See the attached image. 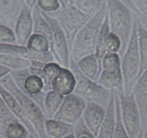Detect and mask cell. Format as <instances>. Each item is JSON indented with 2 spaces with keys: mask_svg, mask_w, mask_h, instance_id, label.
Here are the masks:
<instances>
[{
  "mask_svg": "<svg viewBox=\"0 0 147 138\" xmlns=\"http://www.w3.org/2000/svg\"><path fill=\"white\" fill-rule=\"evenodd\" d=\"M48 14L54 17L59 22L67 38L70 50L77 33L91 18L70 3L67 6L61 7L55 12Z\"/></svg>",
  "mask_w": 147,
  "mask_h": 138,
  "instance_id": "6",
  "label": "cell"
},
{
  "mask_svg": "<svg viewBox=\"0 0 147 138\" xmlns=\"http://www.w3.org/2000/svg\"><path fill=\"white\" fill-rule=\"evenodd\" d=\"M42 12L51 28L52 42L51 52L53 54L56 62L63 67L69 68L71 58L70 49L66 35L54 17L43 11Z\"/></svg>",
  "mask_w": 147,
  "mask_h": 138,
  "instance_id": "10",
  "label": "cell"
},
{
  "mask_svg": "<svg viewBox=\"0 0 147 138\" xmlns=\"http://www.w3.org/2000/svg\"><path fill=\"white\" fill-rule=\"evenodd\" d=\"M119 97L121 116L123 124L129 138H138L142 132L139 110L134 95H125L118 92Z\"/></svg>",
  "mask_w": 147,
  "mask_h": 138,
  "instance_id": "9",
  "label": "cell"
},
{
  "mask_svg": "<svg viewBox=\"0 0 147 138\" xmlns=\"http://www.w3.org/2000/svg\"><path fill=\"white\" fill-rule=\"evenodd\" d=\"M69 3L92 17L106 7L107 0H69Z\"/></svg>",
  "mask_w": 147,
  "mask_h": 138,
  "instance_id": "24",
  "label": "cell"
},
{
  "mask_svg": "<svg viewBox=\"0 0 147 138\" xmlns=\"http://www.w3.org/2000/svg\"><path fill=\"white\" fill-rule=\"evenodd\" d=\"M25 46L33 53L45 54L51 52L50 44L47 38L40 34L35 33L30 37Z\"/></svg>",
  "mask_w": 147,
  "mask_h": 138,
  "instance_id": "26",
  "label": "cell"
},
{
  "mask_svg": "<svg viewBox=\"0 0 147 138\" xmlns=\"http://www.w3.org/2000/svg\"><path fill=\"white\" fill-rule=\"evenodd\" d=\"M69 69L72 71L76 79L74 93L80 96L86 101H91L106 106L112 96L113 90H109L97 82L86 77L81 72L77 63L70 58Z\"/></svg>",
  "mask_w": 147,
  "mask_h": 138,
  "instance_id": "5",
  "label": "cell"
},
{
  "mask_svg": "<svg viewBox=\"0 0 147 138\" xmlns=\"http://www.w3.org/2000/svg\"><path fill=\"white\" fill-rule=\"evenodd\" d=\"M4 138H31L29 131L19 120L8 125Z\"/></svg>",
  "mask_w": 147,
  "mask_h": 138,
  "instance_id": "30",
  "label": "cell"
},
{
  "mask_svg": "<svg viewBox=\"0 0 147 138\" xmlns=\"http://www.w3.org/2000/svg\"><path fill=\"white\" fill-rule=\"evenodd\" d=\"M138 11V15L147 10V0H131Z\"/></svg>",
  "mask_w": 147,
  "mask_h": 138,
  "instance_id": "36",
  "label": "cell"
},
{
  "mask_svg": "<svg viewBox=\"0 0 147 138\" xmlns=\"http://www.w3.org/2000/svg\"><path fill=\"white\" fill-rule=\"evenodd\" d=\"M121 1H122L123 2H124V3H125V5L128 7L131 8V9L132 10L134 11V12H135L137 15H138V11L136 10V9L135 6L134 5V4H133V2L131 0H121Z\"/></svg>",
  "mask_w": 147,
  "mask_h": 138,
  "instance_id": "39",
  "label": "cell"
},
{
  "mask_svg": "<svg viewBox=\"0 0 147 138\" xmlns=\"http://www.w3.org/2000/svg\"><path fill=\"white\" fill-rule=\"evenodd\" d=\"M110 31V27H109L108 20H107V15H106V18L105 19L104 22L102 24L101 30L99 33L98 38H97V44H96L95 52H94V54H95L96 57H97V60H98L99 65H100V70H101V63L102 61L103 57L106 54V50L105 46V40L107 38V35H108L109 32Z\"/></svg>",
  "mask_w": 147,
  "mask_h": 138,
  "instance_id": "27",
  "label": "cell"
},
{
  "mask_svg": "<svg viewBox=\"0 0 147 138\" xmlns=\"http://www.w3.org/2000/svg\"><path fill=\"white\" fill-rule=\"evenodd\" d=\"M74 134L76 138H97V137L87 127L82 119H80L74 124Z\"/></svg>",
  "mask_w": 147,
  "mask_h": 138,
  "instance_id": "33",
  "label": "cell"
},
{
  "mask_svg": "<svg viewBox=\"0 0 147 138\" xmlns=\"http://www.w3.org/2000/svg\"><path fill=\"white\" fill-rule=\"evenodd\" d=\"M63 98L64 96L53 90L46 92L43 102V111L48 119H51L54 116L63 101Z\"/></svg>",
  "mask_w": 147,
  "mask_h": 138,
  "instance_id": "22",
  "label": "cell"
},
{
  "mask_svg": "<svg viewBox=\"0 0 147 138\" xmlns=\"http://www.w3.org/2000/svg\"><path fill=\"white\" fill-rule=\"evenodd\" d=\"M32 20H33V33L40 34L46 37L49 41L51 49L52 42L51 28L45 18L42 11L37 5H35L32 9Z\"/></svg>",
  "mask_w": 147,
  "mask_h": 138,
  "instance_id": "21",
  "label": "cell"
},
{
  "mask_svg": "<svg viewBox=\"0 0 147 138\" xmlns=\"http://www.w3.org/2000/svg\"><path fill=\"white\" fill-rule=\"evenodd\" d=\"M0 64L12 71L29 68L31 62L27 58L12 54L0 53Z\"/></svg>",
  "mask_w": 147,
  "mask_h": 138,
  "instance_id": "23",
  "label": "cell"
},
{
  "mask_svg": "<svg viewBox=\"0 0 147 138\" xmlns=\"http://www.w3.org/2000/svg\"><path fill=\"white\" fill-rule=\"evenodd\" d=\"M121 58V71L123 79V93L131 95L138 77L140 71V54L137 33V15L135 16L134 29L127 48Z\"/></svg>",
  "mask_w": 147,
  "mask_h": 138,
  "instance_id": "4",
  "label": "cell"
},
{
  "mask_svg": "<svg viewBox=\"0 0 147 138\" xmlns=\"http://www.w3.org/2000/svg\"><path fill=\"white\" fill-rule=\"evenodd\" d=\"M106 53L119 54L121 49V41L114 33L110 31L105 40Z\"/></svg>",
  "mask_w": 147,
  "mask_h": 138,
  "instance_id": "32",
  "label": "cell"
},
{
  "mask_svg": "<svg viewBox=\"0 0 147 138\" xmlns=\"http://www.w3.org/2000/svg\"><path fill=\"white\" fill-rule=\"evenodd\" d=\"M137 17H138V20L141 25L147 31V10L140 14L139 15H137Z\"/></svg>",
  "mask_w": 147,
  "mask_h": 138,
  "instance_id": "37",
  "label": "cell"
},
{
  "mask_svg": "<svg viewBox=\"0 0 147 138\" xmlns=\"http://www.w3.org/2000/svg\"><path fill=\"white\" fill-rule=\"evenodd\" d=\"M25 3L28 7L32 10L34 8V7L36 5L37 0H25Z\"/></svg>",
  "mask_w": 147,
  "mask_h": 138,
  "instance_id": "40",
  "label": "cell"
},
{
  "mask_svg": "<svg viewBox=\"0 0 147 138\" xmlns=\"http://www.w3.org/2000/svg\"><path fill=\"white\" fill-rule=\"evenodd\" d=\"M15 35L12 28L4 25H0V42L15 44Z\"/></svg>",
  "mask_w": 147,
  "mask_h": 138,
  "instance_id": "35",
  "label": "cell"
},
{
  "mask_svg": "<svg viewBox=\"0 0 147 138\" xmlns=\"http://www.w3.org/2000/svg\"><path fill=\"white\" fill-rule=\"evenodd\" d=\"M115 91V114H116V124H115V132L113 138H129L128 133L125 130L123 124L121 116V109H120L119 97L116 90Z\"/></svg>",
  "mask_w": 147,
  "mask_h": 138,
  "instance_id": "31",
  "label": "cell"
},
{
  "mask_svg": "<svg viewBox=\"0 0 147 138\" xmlns=\"http://www.w3.org/2000/svg\"><path fill=\"white\" fill-rule=\"evenodd\" d=\"M18 120L0 96V138H4L8 125Z\"/></svg>",
  "mask_w": 147,
  "mask_h": 138,
  "instance_id": "28",
  "label": "cell"
},
{
  "mask_svg": "<svg viewBox=\"0 0 147 138\" xmlns=\"http://www.w3.org/2000/svg\"><path fill=\"white\" fill-rule=\"evenodd\" d=\"M25 5V0H0V25L14 29L18 15Z\"/></svg>",
  "mask_w": 147,
  "mask_h": 138,
  "instance_id": "15",
  "label": "cell"
},
{
  "mask_svg": "<svg viewBox=\"0 0 147 138\" xmlns=\"http://www.w3.org/2000/svg\"><path fill=\"white\" fill-rule=\"evenodd\" d=\"M82 74L94 81H97L100 72L98 60L94 54L84 56L76 62Z\"/></svg>",
  "mask_w": 147,
  "mask_h": 138,
  "instance_id": "20",
  "label": "cell"
},
{
  "mask_svg": "<svg viewBox=\"0 0 147 138\" xmlns=\"http://www.w3.org/2000/svg\"><path fill=\"white\" fill-rule=\"evenodd\" d=\"M0 53L12 54L24 56L29 60H32L35 54L28 50L26 46L18 45L17 44H8L0 42Z\"/></svg>",
  "mask_w": 147,
  "mask_h": 138,
  "instance_id": "29",
  "label": "cell"
},
{
  "mask_svg": "<svg viewBox=\"0 0 147 138\" xmlns=\"http://www.w3.org/2000/svg\"><path fill=\"white\" fill-rule=\"evenodd\" d=\"M107 15L106 7L92 15L79 31L70 50L71 59L75 62L87 55L94 54L97 38Z\"/></svg>",
  "mask_w": 147,
  "mask_h": 138,
  "instance_id": "2",
  "label": "cell"
},
{
  "mask_svg": "<svg viewBox=\"0 0 147 138\" xmlns=\"http://www.w3.org/2000/svg\"><path fill=\"white\" fill-rule=\"evenodd\" d=\"M75 85V76L69 68L66 67H62L51 83L52 90L64 96L73 93Z\"/></svg>",
  "mask_w": 147,
  "mask_h": 138,
  "instance_id": "18",
  "label": "cell"
},
{
  "mask_svg": "<svg viewBox=\"0 0 147 138\" xmlns=\"http://www.w3.org/2000/svg\"><path fill=\"white\" fill-rule=\"evenodd\" d=\"M106 9L110 31L116 34L121 41L119 53L121 56L131 38L136 14L121 0H107Z\"/></svg>",
  "mask_w": 147,
  "mask_h": 138,
  "instance_id": "1",
  "label": "cell"
},
{
  "mask_svg": "<svg viewBox=\"0 0 147 138\" xmlns=\"http://www.w3.org/2000/svg\"><path fill=\"white\" fill-rule=\"evenodd\" d=\"M12 70L0 64V80L11 73Z\"/></svg>",
  "mask_w": 147,
  "mask_h": 138,
  "instance_id": "38",
  "label": "cell"
},
{
  "mask_svg": "<svg viewBox=\"0 0 147 138\" xmlns=\"http://www.w3.org/2000/svg\"><path fill=\"white\" fill-rule=\"evenodd\" d=\"M132 94L141 115L143 132L147 126V69L138 76L133 88Z\"/></svg>",
  "mask_w": 147,
  "mask_h": 138,
  "instance_id": "13",
  "label": "cell"
},
{
  "mask_svg": "<svg viewBox=\"0 0 147 138\" xmlns=\"http://www.w3.org/2000/svg\"><path fill=\"white\" fill-rule=\"evenodd\" d=\"M15 35V44L25 46L28 39L33 33V20L32 10L24 5L14 27Z\"/></svg>",
  "mask_w": 147,
  "mask_h": 138,
  "instance_id": "12",
  "label": "cell"
},
{
  "mask_svg": "<svg viewBox=\"0 0 147 138\" xmlns=\"http://www.w3.org/2000/svg\"><path fill=\"white\" fill-rule=\"evenodd\" d=\"M138 138H142V132H141V135H140L139 137H138Z\"/></svg>",
  "mask_w": 147,
  "mask_h": 138,
  "instance_id": "44",
  "label": "cell"
},
{
  "mask_svg": "<svg viewBox=\"0 0 147 138\" xmlns=\"http://www.w3.org/2000/svg\"><path fill=\"white\" fill-rule=\"evenodd\" d=\"M97 82L109 90L123 93L121 58L119 54L107 53L105 55Z\"/></svg>",
  "mask_w": 147,
  "mask_h": 138,
  "instance_id": "7",
  "label": "cell"
},
{
  "mask_svg": "<svg viewBox=\"0 0 147 138\" xmlns=\"http://www.w3.org/2000/svg\"><path fill=\"white\" fill-rule=\"evenodd\" d=\"M137 33H138V50L140 54L139 76L147 69V31L141 25L137 17Z\"/></svg>",
  "mask_w": 147,
  "mask_h": 138,
  "instance_id": "25",
  "label": "cell"
},
{
  "mask_svg": "<svg viewBox=\"0 0 147 138\" xmlns=\"http://www.w3.org/2000/svg\"><path fill=\"white\" fill-rule=\"evenodd\" d=\"M63 138H76V137H75V135H74V134L71 133V134H69V135H66V137H63Z\"/></svg>",
  "mask_w": 147,
  "mask_h": 138,
  "instance_id": "43",
  "label": "cell"
},
{
  "mask_svg": "<svg viewBox=\"0 0 147 138\" xmlns=\"http://www.w3.org/2000/svg\"><path fill=\"white\" fill-rule=\"evenodd\" d=\"M142 138H147V126L145 130L142 132Z\"/></svg>",
  "mask_w": 147,
  "mask_h": 138,
  "instance_id": "42",
  "label": "cell"
},
{
  "mask_svg": "<svg viewBox=\"0 0 147 138\" xmlns=\"http://www.w3.org/2000/svg\"><path fill=\"white\" fill-rule=\"evenodd\" d=\"M106 113V108L97 103L87 101L82 119L87 127L97 137Z\"/></svg>",
  "mask_w": 147,
  "mask_h": 138,
  "instance_id": "14",
  "label": "cell"
},
{
  "mask_svg": "<svg viewBox=\"0 0 147 138\" xmlns=\"http://www.w3.org/2000/svg\"><path fill=\"white\" fill-rule=\"evenodd\" d=\"M115 124H116V114H115V91L113 90L110 101L106 106L105 116L99 129L97 138H113Z\"/></svg>",
  "mask_w": 147,
  "mask_h": 138,
  "instance_id": "17",
  "label": "cell"
},
{
  "mask_svg": "<svg viewBox=\"0 0 147 138\" xmlns=\"http://www.w3.org/2000/svg\"><path fill=\"white\" fill-rule=\"evenodd\" d=\"M0 96H2L4 101L8 106L11 111L12 112L14 115L17 117V119L22 124L25 125V127L27 128L30 134L31 138H38L36 132L32 124H30V121L28 120L25 111L22 109V106L20 104L19 102L16 99L9 93V91L7 90L1 84H0Z\"/></svg>",
  "mask_w": 147,
  "mask_h": 138,
  "instance_id": "16",
  "label": "cell"
},
{
  "mask_svg": "<svg viewBox=\"0 0 147 138\" xmlns=\"http://www.w3.org/2000/svg\"><path fill=\"white\" fill-rule=\"evenodd\" d=\"M86 103L84 99L75 93L66 95L53 118L74 125L82 119Z\"/></svg>",
  "mask_w": 147,
  "mask_h": 138,
  "instance_id": "11",
  "label": "cell"
},
{
  "mask_svg": "<svg viewBox=\"0 0 147 138\" xmlns=\"http://www.w3.org/2000/svg\"><path fill=\"white\" fill-rule=\"evenodd\" d=\"M36 5L46 13H51L61 7L59 0H37Z\"/></svg>",
  "mask_w": 147,
  "mask_h": 138,
  "instance_id": "34",
  "label": "cell"
},
{
  "mask_svg": "<svg viewBox=\"0 0 147 138\" xmlns=\"http://www.w3.org/2000/svg\"></svg>",
  "mask_w": 147,
  "mask_h": 138,
  "instance_id": "45",
  "label": "cell"
},
{
  "mask_svg": "<svg viewBox=\"0 0 147 138\" xmlns=\"http://www.w3.org/2000/svg\"><path fill=\"white\" fill-rule=\"evenodd\" d=\"M0 84L19 102L38 138H49L45 129V122L47 117L40 106L19 89L10 74L0 80Z\"/></svg>",
  "mask_w": 147,
  "mask_h": 138,
  "instance_id": "3",
  "label": "cell"
},
{
  "mask_svg": "<svg viewBox=\"0 0 147 138\" xmlns=\"http://www.w3.org/2000/svg\"><path fill=\"white\" fill-rule=\"evenodd\" d=\"M61 7H66L69 4V0H59Z\"/></svg>",
  "mask_w": 147,
  "mask_h": 138,
  "instance_id": "41",
  "label": "cell"
},
{
  "mask_svg": "<svg viewBox=\"0 0 147 138\" xmlns=\"http://www.w3.org/2000/svg\"><path fill=\"white\" fill-rule=\"evenodd\" d=\"M45 129L48 137L63 138L69 134L74 133V125L53 118H47L45 122Z\"/></svg>",
  "mask_w": 147,
  "mask_h": 138,
  "instance_id": "19",
  "label": "cell"
},
{
  "mask_svg": "<svg viewBox=\"0 0 147 138\" xmlns=\"http://www.w3.org/2000/svg\"><path fill=\"white\" fill-rule=\"evenodd\" d=\"M10 75L19 89L35 101L43 110L46 92L43 79L38 75L31 73L29 68L12 71Z\"/></svg>",
  "mask_w": 147,
  "mask_h": 138,
  "instance_id": "8",
  "label": "cell"
}]
</instances>
